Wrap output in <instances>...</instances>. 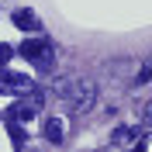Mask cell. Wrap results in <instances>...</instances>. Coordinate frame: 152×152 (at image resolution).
I'll list each match as a JSON object with an SVG mask.
<instances>
[{"label":"cell","instance_id":"8","mask_svg":"<svg viewBox=\"0 0 152 152\" xmlns=\"http://www.w3.org/2000/svg\"><path fill=\"white\" fill-rule=\"evenodd\" d=\"M10 56H14V48H10V45H4V42H0V66H4V62H7Z\"/></svg>","mask_w":152,"mask_h":152},{"label":"cell","instance_id":"2","mask_svg":"<svg viewBox=\"0 0 152 152\" xmlns=\"http://www.w3.org/2000/svg\"><path fill=\"white\" fill-rule=\"evenodd\" d=\"M18 56L31 59V62H35V66H42V69L52 66V48H48L45 38H24V42H21V48H18Z\"/></svg>","mask_w":152,"mask_h":152},{"label":"cell","instance_id":"6","mask_svg":"<svg viewBox=\"0 0 152 152\" xmlns=\"http://www.w3.org/2000/svg\"><path fill=\"white\" fill-rule=\"evenodd\" d=\"M7 135H10V145H24V138H28V135H24V128H21L18 121H14V118H10V124H7Z\"/></svg>","mask_w":152,"mask_h":152},{"label":"cell","instance_id":"5","mask_svg":"<svg viewBox=\"0 0 152 152\" xmlns=\"http://www.w3.org/2000/svg\"><path fill=\"white\" fill-rule=\"evenodd\" d=\"M45 138L52 145L62 142V121H59V118H48V121H45Z\"/></svg>","mask_w":152,"mask_h":152},{"label":"cell","instance_id":"1","mask_svg":"<svg viewBox=\"0 0 152 152\" xmlns=\"http://www.w3.org/2000/svg\"><path fill=\"white\" fill-rule=\"evenodd\" d=\"M59 94H62V100L73 104V111H90V104H94V83H86V80H76V83L66 80L59 86Z\"/></svg>","mask_w":152,"mask_h":152},{"label":"cell","instance_id":"4","mask_svg":"<svg viewBox=\"0 0 152 152\" xmlns=\"http://www.w3.org/2000/svg\"><path fill=\"white\" fill-rule=\"evenodd\" d=\"M14 24H18L21 31H38V28H42V24H38V18H35V10H28V7L14 10Z\"/></svg>","mask_w":152,"mask_h":152},{"label":"cell","instance_id":"7","mask_svg":"<svg viewBox=\"0 0 152 152\" xmlns=\"http://www.w3.org/2000/svg\"><path fill=\"white\" fill-rule=\"evenodd\" d=\"M132 138H135L132 128H118V132H114V138H111V145H128Z\"/></svg>","mask_w":152,"mask_h":152},{"label":"cell","instance_id":"3","mask_svg":"<svg viewBox=\"0 0 152 152\" xmlns=\"http://www.w3.org/2000/svg\"><path fill=\"white\" fill-rule=\"evenodd\" d=\"M35 83L31 76H21V73H0V94H31Z\"/></svg>","mask_w":152,"mask_h":152}]
</instances>
